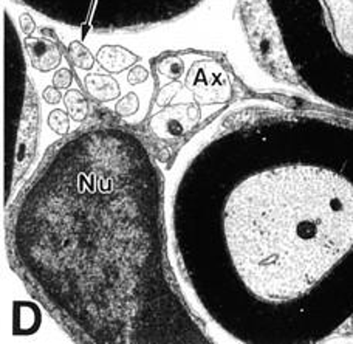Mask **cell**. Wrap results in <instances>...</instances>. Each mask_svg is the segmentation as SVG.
<instances>
[{"instance_id": "cell-1", "label": "cell", "mask_w": 353, "mask_h": 344, "mask_svg": "<svg viewBox=\"0 0 353 344\" xmlns=\"http://www.w3.org/2000/svg\"><path fill=\"white\" fill-rule=\"evenodd\" d=\"M12 242L23 276L84 340L160 341L152 327L171 329L157 174L134 136L92 130L58 148L23 194Z\"/></svg>"}, {"instance_id": "cell-2", "label": "cell", "mask_w": 353, "mask_h": 344, "mask_svg": "<svg viewBox=\"0 0 353 344\" xmlns=\"http://www.w3.org/2000/svg\"><path fill=\"white\" fill-rule=\"evenodd\" d=\"M287 134L282 121L262 129L265 154L228 194L226 252L256 301L298 314L330 301L343 323L353 316V124L321 151Z\"/></svg>"}, {"instance_id": "cell-3", "label": "cell", "mask_w": 353, "mask_h": 344, "mask_svg": "<svg viewBox=\"0 0 353 344\" xmlns=\"http://www.w3.org/2000/svg\"><path fill=\"white\" fill-rule=\"evenodd\" d=\"M268 5L299 10V14L274 12L276 25H313L279 31L277 42L305 37L285 45L290 67L313 92L353 112V0H271Z\"/></svg>"}, {"instance_id": "cell-4", "label": "cell", "mask_w": 353, "mask_h": 344, "mask_svg": "<svg viewBox=\"0 0 353 344\" xmlns=\"http://www.w3.org/2000/svg\"><path fill=\"white\" fill-rule=\"evenodd\" d=\"M25 50L36 70L39 72H52L58 68L62 61V50L61 43L56 37L48 39V37H34L27 36L23 41Z\"/></svg>"}, {"instance_id": "cell-5", "label": "cell", "mask_w": 353, "mask_h": 344, "mask_svg": "<svg viewBox=\"0 0 353 344\" xmlns=\"http://www.w3.org/2000/svg\"><path fill=\"white\" fill-rule=\"evenodd\" d=\"M97 61L107 73H121L137 65L140 56L132 53L130 50L124 47L104 45L98 50Z\"/></svg>"}, {"instance_id": "cell-6", "label": "cell", "mask_w": 353, "mask_h": 344, "mask_svg": "<svg viewBox=\"0 0 353 344\" xmlns=\"http://www.w3.org/2000/svg\"><path fill=\"white\" fill-rule=\"evenodd\" d=\"M84 84L88 95L99 103L115 101L121 95V87H119L118 81L109 74H87Z\"/></svg>"}, {"instance_id": "cell-7", "label": "cell", "mask_w": 353, "mask_h": 344, "mask_svg": "<svg viewBox=\"0 0 353 344\" xmlns=\"http://www.w3.org/2000/svg\"><path fill=\"white\" fill-rule=\"evenodd\" d=\"M64 103L68 115L73 121H84L88 115V101L79 90H68L64 97Z\"/></svg>"}, {"instance_id": "cell-8", "label": "cell", "mask_w": 353, "mask_h": 344, "mask_svg": "<svg viewBox=\"0 0 353 344\" xmlns=\"http://www.w3.org/2000/svg\"><path fill=\"white\" fill-rule=\"evenodd\" d=\"M68 58L79 70H92L94 67V56L81 41H72L68 45Z\"/></svg>"}, {"instance_id": "cell-9", "label": "cell", "mask_w": 353, "mask_h": 344, "mask_svg": "<svg viewBox=\"0 0 353 344\" xmlns=\"http://www.w3.org/2000/svg\"><path fill=\"white\" fill-rule=\"evenodd\" d=\"M48 126L58 135H67L68 130H70V115H68V112L61 109L53 110L48 115Z\"/></svg>"}, {"instance_id": "cell-10", "label": "cell", "mask_w": 353, "mask_h": 344, "mask_svg": "<svg viewBox=\"0 0 353 344\" xmlns=\"http://www.w3.org/2000/svg\"><path fill=\"white\" fill-rule=\"evenodd\" d=\"M138 109H140V99H138L137 93H134V92L124 95L115 105V112L119 117L135 115Z\"/></svg>"}, {"instance_id": "cell-11", "label": "cell", "mask_w": 353, "mask_h": 344, "mask_svg": "<svg viewBox=\"0 0 353 344\" xmlns=\"http://www.w3.org/2000/svg\"><path fill=\"white\" fill-rule=\"evenodd\" d=\"M159 72L166 78L179 79L183 73V61L179 58V56H169V58L160 62Z\"/></svg>"}, {"instance_id": "cell-12", "label": "cell", "mask_w": 353, "mask_h": 344, "mask_svg": "<svg viewBox=\"0 0 353 344\" xmlns=\"http://www.w3.org/2000/svg\"><path fill=\"white\" fill-rule=\"evenodd\" d=\"M73 83V74L68 68H59L56 70V73L53 74V85L58 87L61 90L70 89Z\"/></svg>"}, {"instance_id": "cell-13", "label": "cell", "mask_w": 353, "mask_h": 344, "mask_svg": "<svg viewBox=\"0 0 353 344\" xmlns=\"http://www.w3.org/2000/svg\"><path fill=\"white\" fill-rule=\"evenodd\" d=\"M148 79H149V72L143 65H134L129 70L128 81H129V84H132V85L143 84V83H146Z\"/></svg>"}, {"instance_id": "cell-14", "label": "cell", "mask_w": 353, "mask_h": 344, "mask_svg": "<svg viewBox=\"0 0 353 344\" xmlns=\"http://www.w3.org/2000/svg\"><path fill=\"white\" fill-rule=\"evenodd\" d=\"M180 87H181L180 83H172V84H168L163 87L159 93V97H157V103H159L160 105H166L168 103H171V99L175 97V93L180 89Z\"/></svg>"}, {"instance_id": "cell-15", "label": "cell", "mask_w": 353, "mask_h": 344, "mask_svg": "<svg viewBox=\"0 0 353 344\" xmlns=\"http://www.w3.org/2000/svg\"><path fill=\"white\" fill-rule=\"evenodd\" d=\"M19 25H21V31L25 36H31L36 30L34 19L33 16L28 14V12H22V14L19 16Z\"/></svg>"}, {"instance_id": "cell-16", "label": "cell", "mask_w": 353, "mask_h": 344, "mask_svg": "<svg viewBox=\"0 0 353 344\" xmlns=\"http://www.w3.org/2000/svg\"><path fill=\"white\" fill-rule=\"evenodd\" d=\"M42 98L46 99L47 104H59L61 99H62V93H61V89H58V87L54 85H48L43 89L42 92Z\"/></svg>"}]
</instances>
